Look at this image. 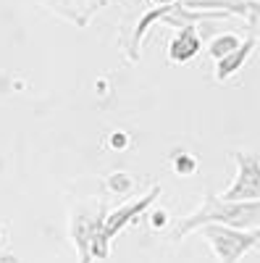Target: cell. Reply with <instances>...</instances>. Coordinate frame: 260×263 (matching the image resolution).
<instances>
[{"label": "cell", "mask_w": 260, "mask_h": 263, "mask_svg": "<svg viewBox=\"0 0 260 263\" xmlns=\"http://www.w3.org/2000/svg\"><path fill=\"white\" fill-rule=\"evenodd\" d=\"M203 224H226L234 229H255L260 227V200H224V197H215L213 192H205V205L200 211H194L184 218H179L173 237L184 239L192 229H200Z\"/></svg>", "instance_id": "cell-1"}, {"label": "cell", "mask_w": 260, "mask_h": 263, "mask_svg": "<svg viewBox=\"0 0 260 263\" xmlns=\"http://www.w3.org/2000/svg\"><path fill=\"white\" fill-rule=\"evenodd\" d=\"M200 234L221 263H239L247 255V250L255 248V232L234 229L226 224H203Z\"/></svg>", "instance_id": "cell-2"}, {"label": "cell", "mask_w": 260, "mask_h": 263, "mask_svg": "<svg viewBox=\"0 0 260 263\" xmlns=\"http://www.w3.org/2000/svg\"><path fill=\"white\" fill-rule=\"evenodd\" d=\"M158 195H161V184H155L145 197L129 200L126 205L116 208L113 213H108V216H105V224H103V232H100V239H97V245H95V258H100V260L108 258V245H111V239H113L126 224L137 221V216L153 205V203L158 200Z\"/></svg>", "instance_id": "cell-3"}, {"label": "cell", "mask_w": 260, "mask_h": 263, "mask_svg": "<svg viewBox=\"0 0 260 263\" xmlns=\"http://www.w3.org/2000/svg\"><path fill=\"white\" fill-rule=\"evenodd\" d=\"M105 216H108V208L105 205H100L95 213L79 208L71 216V239H74V245L79 250V263H92L95 245H97V239H100Z\"/></svg>", "instance_id": "cell-4"}, {"label": "cell", "mask_w": 260, "mask_h": 263, "mask_svg": "<svg viewBox=\"0 0 260 263\" xmlns=\"http://www.w3.org/2000/svg\"><path fill=\"white\" fill-rule=\"evenodd\" d=\"M231 158L236 161L239 171H236V179L229 190L221 192L224 200H260V158L250 156V153L242 150H234Z\"/></svg>", "instance_id": "cell-5"}, {"label": "cell", "mask_w": 260, "mask_h": 263, "mask_svg": "<svg viewBox=\"0 0 260 263\" xmlns=\"http://www.w3.org/2000/svg\"><path fill=\"white\" fill-rule=\"evenodd\" d=\"M197 53H200V34H197V29H194V27L187 24L176 37L171 40L168 58L176 61V63H187V61H192Z\"/></svg>", "instance_id": "cell-6"}, {"label": "cell", "mask_w": 260, "mask_h": 263, "mask_svg": "<svg viewBox=\"0 0 260 263\" xmlns=\"http://www.w3.org/2000/svg\"><path fill=\"white\" fill-rule=\"evenodd\" d=\"M252 48H255V42H252V40H245L236 50H231L229 55H224V58L218 61V69H215V79L224 82V79H229L234 71H239L242 66H245V61H247V55L252 53Z\"/></svg>", "instance_id": "cell-7"}, {"label": "cell", "mask_w": 260, "mask_h": 263, "mask_svg": "<svg viewBox=\"0 0 260 263\" xmlns=\"http://www.w3.org/2000/svg\"><path fill=\"white\" fill-rule=\"evenodd\" d=\"M242 42H239V37H234V34H221V37H215L213 40V45H210V55L213 58H224V55H229L231 50H236Z\"/></svg>", "instance_id": "cell-8"}, {"label": "cell", "mask_w": 260, "mask_h": 263, "mask_svg": "<svg viewBox=\"0 0 260 263\" xmlns=\"http://www.w3.org/2000/svg\"><path fill=\"white\" fill-rule=\"evenodd\" d=\"M173 168H176V174H182V177H189V174H194V168H197V161H194L189 153H176V156H173Z\"/></svg>", "instance_id": "cell-9"}, {"label": "cell", "mask_w": 260, "mask_h": 263, "mask_svg": "<svg viewBox=\"0 0 260 263\" xmlns=\"http://www.w3.org/2000/svg\"><path fill=\"white\" fill-rule=\"evenodd\" d=\"M108 187H111L113 192H129L134 187V179L129 177V174H124V171H116L111 179H108Z\"/></svg>", "instance_id": "cell-10"}, {"label": "cell", "mask_w": 260, "mask_h": 263, "mask_svg": "<svg viewBox=\"0 0 260 263\" xmlns=\"http://www.w3.org/2000/svg\"><path fill=\"white\" fill-rule=\"evenodd\" d=\"M108 145H111L113 150H126V145H129V135H126V132H113V135L108 137Z\"/></svg>", "instance_id": "cell-11"}, {"label": "cell", "mask_w": 260, "mask_h": 263, "mask_svg": "<svg viewBox=\"0 0 260 263\" xmlns=\"http://www.w3.org/2000/svg\"><path fill=\"white\" fill-rule=\"evenodd\" d=\"M150 224H153V229H163L166 224H168V213L166 211H153V213H150Z\"/></svg>", "instance_id": "cell-12"}, {"label": "cell", "mask_w": 260, "mask_h": 263, "mask_svg": "<svg viewBox=\"0 0 260 263\" xmlns=\"http://www.w3.org/2000/svg\"><path fill=\"white\" fill-rule=\"evenodd\" d=\"M252 232H255V248H260V227L252 229Z\"/></svg>", "instance_id": "cell-13"}, {"label": "cell", "mask_w": 260, "mask_h": 263, "mask_svg": "<svg viewBox=\"0 0 260 263\" xmlns=\"http://www.w3.org/2000/svg\"><path fill=\"white\" fill-rule=\"evenodd\" d=\"M155 3H161V6H171V3H176V0H155Z\"/></svg>", "instance_id": "cell-14"}, {"label": "cell", "mask_w": 260, "mask_h": 263, "mask_svg": "<svg viewBox=\"0 0 260 263\" xmlns=\"http://www.w3.org/2000/svg\"><path fill=\"white\" fill-rule=\"evenodd\" d=\"M129 3H142V0H129Z\"/></svg>", "instance_id": "cell-15"}]
</instances>
